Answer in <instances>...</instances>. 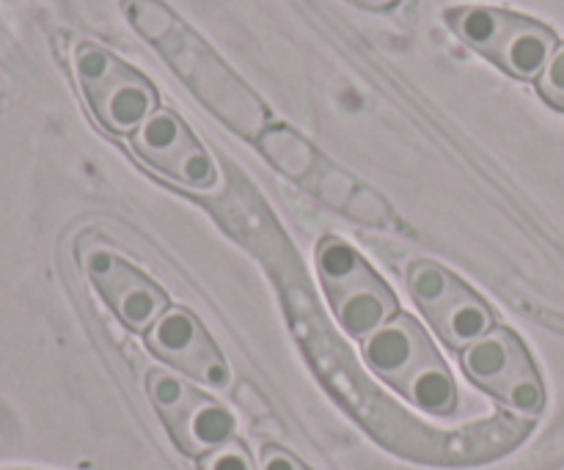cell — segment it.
Masks as SVG:
<instances>
[{
  "mask_svg": "<svg viewBox=\"0 0 564 470\" xmlns=\"http://www.w3.org/2000/svg\"><path fill=\"white\" fill-rule=\"evenodd\" d=\"M121 6L130 25L158 47L165 64L209 113L246 141H259V135L273 124L270 108L182 17H176L163 0H124Z\"/></svg>",
  "mask_w": 564,
  "mask_h": 470,
  "instance_id": "1",
  "label": "cell"
},
{
  "mask_svg": "<svg viewBox=\"0 0 564 470\" xmlns=\"http://www.w3.org/2000/svg\"><path fill=\"white\" fill-rule=\"evenodd\" d=\"M452 33L516 80L543 75L560 39L543 22L496 6H455L446 11Z\"/></svg>",
  "mask_w": 564,
  "mask_h": 470,
  "instance_id": "2",
  "label": "cell"
},
{
  "mask_svg": "<svg viewBox=\"0 0 564 470\" xmlns=\"http://www.w3.org/2000/svg\"><path fill=\"white\" fill-rule=\"evenodd\" d=\"M317 275L336 323L352 339L364 341L400 314V303L389 284L339 237L319 240Z\"/></svg>",
  "mask_w": 564,
  "mask_h": 470,
  "instance_id": "3",
  "label": "cell"
},
{
  "mask_svg": "<svg viewBox=\"0 0 564 470\" xmlns=\"http://www.w3.org/2000/svg\"><path fill=\"white\" fill-rule=\"evenodd\" d=\"M72 66L91 116L113 135L130 138L160 108L152 80L102 44H77Z\"/></svg>",
  "mask_w": 564,
  "mask_h": 470,
  "instance_id": "4",
  "label": "cell"
},
{
  "mask_svg": "<svg viewBox=\"0 0 564 470\" xmlns=\"http://www.w3.org/2000/svg\"><path fill=\"white\" fill-rule=\"evenodd\" d=\"M405 281L413 303L422 308L435 334L452 350L463 352L496 328V317L488 303L444 264L413 262Z\"/></svg>",
  "mask_w": 564,
  "mask_h": 470,
  "instance_id": "5",
  "label": "cell"
},
{
  "mask_svg": "<svg viewBox=\"0 0 564 470\" xmlns=\"http://www.w3.org/2000/svg\"><path fill=\"white\" fill-rule=\"evenodd\" d=\"M463 372L479 389L494 394L523 416H540L545 407V389L532 356L510 328L496 325L488 336L460 352Z\"/></svg>",
  "mask_w": 564,
  "mask_h": 470,
  "instance_id": "6",
  "label": "cell"
},
{
  "mask_svg": "<svg viewBox=\"0 0 564 470\" xmlns=\"http://www.w3.org/2000/svg\"><path fill=\"white\" fill-rule=\"evenodd\" d=\"M130 146L141 163L185 190L215 193L220 187L218 163L174 110H154L132 132Z\"/></svg>",
  "mask_w": 564,
  "mask_h": 470,
  "instance_id": "7",
  "label": "cell"
},
{
  "mask_svg": "<svg viewBox=\"0 0 564 470\" xmlns=\"http://www.w3.org/2000/svg\"><path fill=\"white\" fill-rule=\"evenodd\" d=\"M83 270L91 278L110 311L121 319V325L135 334H149L154 323L171 308L169 295L141 273L135 264L127 262L116 251L105 245L80 248Z\"/></svg>",
  "mask_w": 564,
  "mask_h": 470,
  "instance_id": "8",
  "label": "cell"
},
{
  "mask_svg": "<svg viewBox=\"0 0 564 470\" xmlns=\"http://www.w3.org/2000/svg\"><path fill=\"white\" fill-rule=\"evenodd\" d=\"M147 345L160 361H165L187 378L198 380V383L209 385V389L229 385V367H226L218 345L209 339L196 314H191L187 308L171 306L149 328Z\"/></svg>",
  "mask_w": 564,
  "mask_h": 470,
  "instance_id": "9",
  "label": "cell"
},
{
  "mask_svg": "<svg viewBox=\"0 0 564 470\" xmlns=\"http://www.w3.org/2000/svg\"><path fill=\"white\" fill-rule=\"evenodd\" d=\"M361 352L372 374L383 383L400 391L419 369L438 361L433 341L424 334L422 325L408 314H397L386 325H380L372 336L361 341Z\"/></svg>",
  "mask_w": 564,
  "mask_h": 470,
  "instance_id": "10",
  "label": "cell"
},
{
  "mask_svg": "<svg viewBox=\"0 0 564 470\" xmlns=\"http://www.w3.org/2000/svg\"><path fill=\"white\" fill-rule=\"evenodd\" d=\"M169 429L185 455L202 460L204 455L235 440V416L202 394Z\"/></svg>",
  "mask_w": 564,
  "mask_h": 470,
  "instance_id": "11",
  "label": "cell"
},
{
  "mask_svg": "<svg viewBox=\"0 0 564 470\" xmlns=\"http://www.w3.org/2000/svg\"><path fill=\"white\" fill-rule=\"evenodd\" d=\"M257 146L279 174H284L292 182H301V185H306L317 174L325 160L312 141H306L301 132L286 124H270L259 135Z\"/></svg>",
  "mask_w": 564,
  "mask_h": 470,
  "instance_id": "12",
  "label": "cell"
},
{
  "mask_svg": "<svg viewBox=\"0 0 564 470\" xmlns=\"http://www.w3.org/2000/svg\"><path fill=\"white\" fill-rule=\"evenodd\" d=\"M400 394L430 416H452L457 411V385L444 358L419 369L400 389Z\"/></svg>",
  "mask_w": 564,
  "mask_h": 470,
  "instance_id": "13",
  "label": "cell"
},
{
  "mask_svg": "<svg viewBox=\"0 0 564 470\" xmlns=\"http://www.w3.org/2000/svg\"><path fill=\"white\" fill-rule=\"evenodd\" d=\"M147 389L154 407H158V413L165 418L169 427L198 400V396H202L196 389H191L185 380L176 378L174 372H169V369H154V372H149Z\"/></svg>",
  "mask_w": 564,
  "mask_h": 470,
  "instance_id": "14",
  "label": "cell"
},
{
  "mask_svg": "<svg viewBox=\"0 0 564 470\" xmlns=\"http://www.w3.org/2000/svg\"><path fill=\"white\" fill-rule=\"evenodd\" d=\"M303 187H306L308 193H314V196H317L323 204H328L330 209H339V212H345L347 204H350V198L356 196L358 182H356V176L347 174L345 168H339V165L330 163V160H323V165L317 168V174H314Z\"/></svg>",
  "mask_w": 564,
  "mask_h": 470,
  "instance_id": "15",
  "label": "cell"
},
{
  "mask_svg": "<svg viewBox=\"0 0 564 470\" xmlns=\"http://www.w3.org/2000/svg\"><path fill=\"white\" fill-rule=\"evenodd\" d=\"M345 215L350 220H356V223L375 226V229H386V226L394 223V209H391V204L378 190L364 185H358L356 196L347 204Z\"/></svg>",
  "mask_w": 564,
  "mask_h": 470,
  "instance_id": "16",
  "label": "cell"
},
{
  "mask_svg": "<svg viewBox=\"0 0 564 470\" xmlns=\"http://www.w3.org/2000/svg\"><path fill=\"white\" fill-rule=\"evenodd\" d=\"M538 91L551 108L564 113V42H560L556 53L551 55L549 66H545L543 75L538 77Z\"/></svg>",
  "mask_w": 564,
  "mask_h": 470,
  "instance_id": "17",
  "label": "cell"
},
{
  "mask_svg": "<svg viewBox=\"0 0 564 470\" xmlns=\"http://www.w3.org/2000/svg\"><path fill=\"white\" fill-rule=\"evenodd\" d=\"M198 468L202 470H259L253 466L251 455H248V449L240 444V440H229V444L220 446V449L204 455L202 462H198Z\"/></svg>",
  "mask_w": 564,
  "mask_h": 470,
  "instance_id": "18",
  "label": "cell"
},
{
  "mask_svg": "<svg viewBox=\"0 0 564 470\" xmlns=\"http://www.w3.org/2000/svg\"><path fill=\"white\" fill-rule=\"evenodd\" d=\"M235 400L237 405L242 407V411L248 413V416H253L257 422H262V418H270V407L268 402L262 400V394H259L257 389H253L251 383H240L235 389Z\"/></svg>",
  "mask_w": 564,
  "mask_h": 470,
  "instance_id": "19",
  "label": "cell"
},
{
  "mask_svg": "<svg viewBox=\"0 0 564 470\" xmlns=\"http://www.w3.org/2000/svg\"><path fill=\"white\" fill-rule=\"evenodd\" d=\"M259 470H306L290 451L279 449V446H264L262 457H259Z\"/></svg>",
  "mask_w": 564,
  "mask_h": 470,
  "instance_id": "20",
  "label": "cell"
},
{
  "mask_svg": "<svg viewBox=\"0 0 564 470\" xmlns=\"http://www.w3.org/2000/svg\"><path fill=\"white\" fill-rule=\"evenodd\" d=\"M358 3L369 6V9H389V6H394L397 0H358Z\"/></svg>",
  "mask_w": 564,
  "mask_h": 470,
  "instance_id": "21",
  "label": "cell"
}]
</instances>
